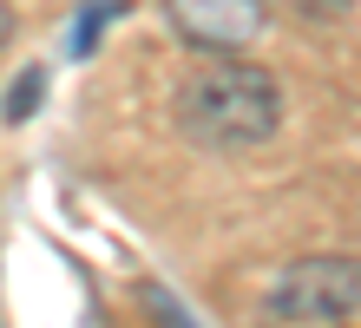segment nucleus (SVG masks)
Instances as JSON below:
<instances>
[{
	"mask_svg": "<svg viewBox=\"0 0 361 328\" xmlns=\"http://www.w3.org/2000/svg\"><path fill=\"white\" fill-rule=\"evenodd\" d=\"M13 33H20V13L7 7V0H0V47H7V40H13Z\"/></svg>",
	"mask_w": 361,
	"mask_h": 328,
	"instance_id": "8",
	"label": "nucleus"
},
{
	"mask_svg": "<svg viewBox=\"0 0 361 328\" xmlns=\"http://www.w3.org/2000/svg\"><path fill=\"white\" fill-rule=\"evenodd\" d=\"M178 131L204 151H250L269 145L276 125H283V85H276L269 66L250 59H210L197 73L178 79Z\"/></svg>",
	"mask_w": 361,
	"mask_h": 328,
	"instance_id": "1",
	"label": "nucleus"
},
{
	"mask_svg": "<svg viewBox=\"0 0 361 328\" xmlns=\"http://www.w3.org/2000/svg\"><path fill=\"white\" fill-rule=\"evenodd\" d=\"M164 20L190 53L204 59H237L243 47H257L269 27L263 0H164Z\"/></svg>",
	"mask_w": 361,
	"mask_h": 328,
	"instance_id": "3",
	"label": "nucleus"
},
{
	"mask_svg": "<svg viewBox=\"0 0 361 328\" xmlns=\"http://www.w3.org/2000/svg\"><path fill=\"white\" fill-rule=\"evenodd\" d=\"M138 296H145V309H152V315H158L164 328H197V322H190L184 309H171V296H164V289H158V282H145V289H138Z\"/></svg>",
	"mask_w": 361,
	"mask_h": 328,
	"instance_id": "7",
	"label": "nucleus"
},
{
	"mask_svg": "<svg viewBox=\"0 0 361 328\" xmlns=\"http://www.w3.org/2000/svg\"><path fill=\"white\" fill-rule=\"evenodd\" d=\"M39 85H47V73H39V66H27V73L13 79V92H7V125H20V119L39 112Z\"/></svg>",
	"mask_w": 361,
	"mask_h": 328,
	"instance_id": "4",
	"label": "nucleus"
},
{
	"mask_svg": "<svg viewBox=\"0 0 361 328\" xmlns=\"http://www.w3.org/2000/svg\"><path fill=\"white\" fill-rule=\"evenodd\" d=\"M118 13H125V0H99V7H92L86 20H79V33H73V53L86 59V53L99 47V27H105V20H118Z\"/></svg>",
	"mask_w": 361,
	"mask_h": 328,
	"instance_id": "5",
	"label": "nucleus"
},
{
	"mask_svg": "<svg viewBox=\"0 0 361 328\" xmlns=\"http://www.w3.org/2000/svg\"><path fill=\"white\" fill-rule=\"evenodd\" d=\"M361 309V269L355 256H302L269 282V315L276 322H315L335 328Z\"/></svg>",
	"mask_w": 361,
	"mask_h": 328,
	"instance_id": "2",
	"label": "nucleus"
},
{
	"mask_svg": "<svg viewBox=\"0 0 361 328\" xmlns=\"http://www.w3.org/2000/svg\"><path fill=\"white\" fill-rule=\"evenodd\" d=\"M289 7L302 13L309 27H335V20H348V7H355V0H289Z\"/></svg>",
	"mask_w": 361,
	"mask_h": 328,
	"instance_id": "6",
	"label": "nucleus"
}]
</instances>
